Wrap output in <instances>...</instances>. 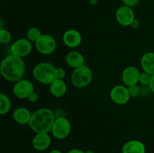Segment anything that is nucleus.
I'll list each match as a JSON object with an SVG mask.
<instances>
[{"label":"nucleus","mask_w":154,"mask_h":153,"mask_svg":"<svg viewBox=\"0 0 154 153\" xmlns=\"http://www.w3.org/2000/svg\"><path fill=\"white\" fill-rule=\"evenodd\" d=\"M25 72V62L20 57L10 54L1 62L0 74L5 80L9 82H16L23 79Z\"/></svg>","instance_id":"obj_1"},{"label":"nucleus","mask_w":154,"mask_h":153,"mask_svg":"<svg viewBox=\"0 0 154 153\" xmlns=\"http://www.w3.org/2000/svg\"><path fill=\"white\" fill-rule=\"evenodd\" d=\"M56 119L53 110L47 107L40 108L32 113L28 125L35 133H50Z\"/></svg>","instance_id":"obj_2"},{"label":"nucleus","mask_w":154,"mask_h":153,"mask_svg":"<svg viewBox=\"0 0 154 153\" xmlns=\"http://www.w3.org/2000/svg\"><path fill=\"white\" fill-rule=\"evenodd\" d=\"M57 68L50 62H39L32 69V76L36 81L43 85H50L56 79Z\"/></svg>","instance_id":"obj_3"},{"label":"nucleus","mask_w":154,"mask_h":153,"mask_svg":"<svg viewBox=\"0 0 154 153\" xmlns=\"http://www.w3.org/2000/svg\"><path fill=\"white\" fill-rule=\"evenodd\" d=\"M93 77V74L91 68L84 64L74 69L71 75V81L74 86L81 88L88 86L91 83Z\"/></svg>","instance_id":"obj_4"},{"label":"nucleus","mask_w":154,"mask_h":153,"mask_svg":"<svg viewBox=\"0 0 154 153\" xmlns=\"http://www.w3.org/2000/svg\"><path fill=\"white\" fill-rule=\"evenodd\" d=\"M72 124L70 121L65 117L56 118L51 128V133L57 140L66 139L71 133Z\"/></svg>","instance_id":"obj_5"},{"label":"nucleus","mask_w":154,"mask_h":153,"mask_svg":"<svg viewBox=\"0 0 154 153\" xmlns=\"http://www.w3.org/2000/svg\"><path fill=\"white\" fill-rule=\"evenodd\" d=\"M35 47L39 53L45 56L51 55L57 49V41L51 34H42L35 42Z\"/></svg>","instance_id":"obj_6"},{"label":"nucleus","mask_w":154,"mask_h":153,"mask_svg":"<svg viewBox=\"0 0 154 153\" xmlns=\"http://www.w3.org/2000/svg\"><path fill=\"white\" fill-rule=\"evenodd\" d=\"M32 42L27 38H20L15 40L11 46V54L23 58L29 55L32 51Z\"/></svg>","instance_id":"obj_7"},{"label":"nucleus","mask_w":154,"mask_h":153,"mask_svg":"<svg viewBox=\"0 0 154 153\" xmlns=\"http://www.w3.org/2000/svg\"><path fill=\"white\" fill-rule=\"evenodd\" d=\"M35 91L34 84L27 79H21L14 83L13 86V94L19 99H27Z\"/></svg>","instance_id":"obj_8"},{"label":"nucleus","mask_w":154,"mask_h":153,"mask_svg":"<svg viewBox=\"0 0 154 153\" xmlns=\"http://www.w3.org/2000/svg\"><path fill=\"white\" fill-rule=\"evenodd\" d=\"M110 98L114 103L118 105H124L130 100L131 97L125 85H117L111 88Z\"/></svg>","instance_id":"obj_9"},{"label":"nucleus","mask_w":154,"mask_h":153,"mask_svg":"<svg viewBox=\"0 0 154 153\" xmlns=\"http://www.w3.org/2000/svg\"><path fill=\"white\" fill-rule=\"evenodd\" d=\"M116 20L123 26H130L135 17V13L132 8L123 5L117 8L115 14Z\"/></svg>","instance_id":"obj_10"},{"label":"nucleus","mask_w":154,"mask_h":153,"mask_svg":"<svg viewBox=\"0 0 154 153\" xmlns=\"http://www.w3.org/2000/svg\"><path fill=\"white\" fill-rule=\"evenodd\" d=\"M141 72L135 66H128L122 72L121 80L126 86L138 84Z\"/></svg>","instance_id":"obj_11"},{"label":"nucleus","mask_w":154,"mask_h":153,"mask_svg":"<svg viewBox=\"0 0 154 153\" xmlns=\"http://www.w3.org/2000/svg\"><path fill=\"white\" fill-rule=\"evenodd\" d=\"M63 40L66 46L73 49L81 45L82 42V36L78 30L71 28L65 32L63 36Z\"/></svg>","instance_id":"obj_12"},{"label":"nucleus","mask_w":154,"mask_h":153,"mask_svg":"<svg viewBox=\"0 0 154 153\" xmlns=\"http://www.w3.org/2000/svg\"><path fill=\"white\" fill-rule=\"evenodd\" d=\"M32 147L35 150L43 152L48 149L51 144V137L49 133H37L32 141Z\"/></svg>","instance_id":"obj_13"},{"label":"nucleus","mask_w":154,"mask_h":153,"mask_svg":"<svg viewBox=\"0 0 154 153\" xmlns=\"http://www.w3.org/2000/svg\"><path fill=\"white\" fill-rule=\"evenodd\" d=\"M122 153H146L145 145L138 140H131L123 146Z\"/></svg>","instance_id":"obj_14"},{"label":"nucleus","mask_w":154,"mask_h":153,"mask_svg":"<svg viewBox=\"0 0 154 153\" xmlns=\"http://www.w3.org/2000/svg\"><path fill=\"white\" fill-rule=\"evenodd\" d=\"M49 86L51 95L57 98L63 97L67 92V85L64 80L55 79L50 84Z\"/></svg>","instance_id":"obj_15"},{"label":"nucleus","mask_w":154,"mask_h":153,"mask_svg":"<svg viewBox=\"0 0 154 153\" xmlns=\"http://www.w3.org/2000/svg\"><path fill=\"white\" fill-rule=\"evenodd\" d=\"M66 64L72 68L75 69L84 64L85 59L81 52L76 50H72L68 52L66 56Z\"/></svg>","instance_id":"obj_16"},{"label":"nucleus","mask_w":154,"mask_h":153,"mask_svg":"<svg viewBox=\"0 0 154 153\" xmlns=\"http://www.w3.org/2000/svg\"><path fill=\"white\" fill-rule=\"evenodd\" d=\"M32 116L29 110L23 106L16 108L13 112V118L17 124H28Z\"/></svg>","instance_id":"obj_17"},{"label":"nucleus","mask_w":154,"mask_h":153,"mask_svg":"<svg viewBox=\"0 0 154 153\" xmlns=\"http://www.w3.org/2000/svg\"><path fill=\"white\" fill-rule=\"evenodd\" d=\"M143 71L154 74V52H147L141 56L140 61Z\"/></svg>","instance_id":"obj_18"},{"label":"nucleus","mask_w":154,"mask_h":153,"mask_svg":"<svg viewBox=\"0 0 154 153\" xmlns=\"http://www.w3.org/2000/svg\"><path fill=\"white\" fill-rule=\"evenodd\" d=\"M11 102L8 96L0 93V115H5L10 111Z\"/></svg>","instance_id":"obj_19"},{"label":"nucleus","mask_w":154,"mask_h":153,"mask_svg":"<svg viewBox=\"0 0 154 153\" xmlns=\"http://www.w3.org/2000/svg\"><path fill=\"white\" fill-rule=\"evenodd\" d=\"M42 34V32L40 31L38 28L35 26H32L30 27L28 29V31H27L26 37L27 39H29L30 41L35 43Z\"/></svg>","instance_id":"obj_20"},{"label":"nucleus","mask_w":154,"mask_h":153,"mask_svg":"<svg viewBox=\"0 0 154 153\" xmlns=\"http://www.w3.org/2000/svg\"><path fill=\"white\" fill-rule=\"evenodd\" d=\"M12 39L11 34L6 28L0 30V43L2 44H8Z\"/></svg>","instance_id":"obj_21"},{"label":"nucleus","mask_w":154,"mask_h":153,"mask_svg":"<svg viewBox=\"0 0 154 153\" xmlns=\"http://www.w3.org/2000/svg\"><path fill=\"white\" fill-rule=\"evenodd\" d=\"M152 75H150V74L147 73V72H141V74H140L139 77V82L141 85L144 86H149V84L150 82V80H151Z\"/></svg>","instance_id":"obj_22"},{"label":"nucleus","mask_w":154,"mask_h":153,"mask_svg":"<svg viewBox=\"0 0 154 153\" xmlns=\"http://www.w3.org/2000/svg\"><path fill=\"white\" fill-rule=\"evenodd\" d=\"M127 88L131 98H137L141 93V88L138 86V84L129 86H127Z\"/></svg>","instance_id":"obj_23"},{"label":"nucleus","mask_w":154,"mask_h":153,"mask_svg":"<svg viewBox=\"0 0 154 153\" xmlns=\"http://www.w3.org/2000/svg\"><path fill=\"white\" fill-rule=\"evenodd\" d=\"M66 76V71L63 68H57L55 71L56 79L59 80H64Z\"/></svg>","instance_id":"obj_24"},{"label":"nucleus","mask_w":154,"mask_h":153,"mask_svg":"<svg viewBox=\"0 0 154 153\" xmlns=\"http://www.w3.org/2000/svg\"><path fill=\"white\" fill-rule=\"evenodd\" d=\"M124 5L129 8H134L138 5L140 2V0H122Z\"/></svg>","instance_id":"obj_25"},{"label":"nucleus","mask_w":154,"mask_h":153,"mask_svg":"<svg viewBox=\"0 0 154 153\" xmlns=\"http://www.w3.org/2000/svg\"><path fill=\"white\" fill-rule=\"evenodd\" d=\"M38 98L39 97L38 93L34 91L29 96L27 100H28L29 102H31V103H35V102H37L38 100Z\"/></svg>","instance_id":"obj_26"},{"label":"nucleus","mask_w":154,"mask_h":153,"mask_svg":"<svg viewBox=\"0 0 154 153\" xmlns=\"http://www.w3.org/2000/svg\"><path fill=\"white\" fill-rule=\"evenodd\" d=\"M139 26H140L139 20H138L135 19L133 20V22H132V24H131L130 26L132 27V28H138V27H139Z\"/></svg>","instance_id":"obj_27"},{"label":"nucleus","mask_w":154,"mask_h":153,"mask_svg":"<svg viewBox=\"0 0 154 153\" xmlns=\"http://www.w3.org/2000/svg\"><path fill=\"white\" fill-rule=\"evenodd\" d=\"M66 153H85V152L80 149V148H72V149L68 151Z\"/></svg>","instance_id":"obj_28"},{"label":"nucleus","mask_w":154,"mask_h":153,"mask_svg":"<svg viewBox=\"0 0 154 153\" xmlns=\"http://www.w3.org/2000/svg\"><path fill=\"white\" fill-rule=\"evenodd\" d=\"M149 88L154 93V74L152 75L151 80H150V82L149 84Z\"/></svg>","instance_id":"obj_29"},{"label":"nucleus","mask_w":154,"mask_h":153,"mask_svg":"<svg viewBox=\"0 0 154 153\" xmlns=\"http://www.w3.org/2000/svg\"><path fill=\"white\" fill-rule=\"evenodd\" d=\"M4 28V22H3V20L2 19H0V30L3 29Z\"/></svg>","instance_id":"obj_30"},{"label":"nucleus","mask_w":154,"mask_h":153,"mask_svg":"<svg viewBox=\"0 0 154 153\" xmlns=\"http://www.w3.org/2000/svg\"><path fill=\"white\" fill-rule=\"evenodd\" d=\"M49 153H63V152L59 149H53L51 150Z\"/></svg>","instance_id":"obj_31"},{"label":"nucleus","mask_w":154,"mask_h":153,"mask_svg":"<svg viewBox=\"0 0 154 153\" xmlns=\"http://www.w3.org/2000/svg\"><path fill=\"white\" fill-rule=\"evenodd\" d=\"M85 153H96L93 150H87V151H85Z\"/></svg>","instance_id":"obj_32"},{"label":"nucleus","mask_w":154,"mask_h":153,"mask_svg":"<svg viewBox=\"0 0 154 153\" xmlns=\"http://www.w3.org/2000/svg\"><path fill=\"white\" fill-rule=\"evenodd\" d=\"M153 112H154V104H153Z\"/></svg>","instance_id":"obj_33"},{"label":"nucleus","mask_w":154,"mask_h":153,"mask_svg":"<svg viewBox=\"0 0 154 153\" xmlns=\"http://www.w3.org/2000/svg\"><path fill=\"white\" fill-rule=\"evenodd\" d=\"M1 44H1V43H0V46H1Z\"/></svg>","instance_id":"obj_34"}]
</instances>
